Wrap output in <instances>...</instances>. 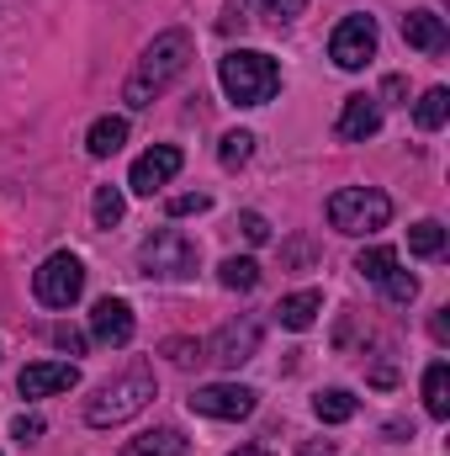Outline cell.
Masks as SVG:
<instances>
[{"label": "cell", "instance_id": "35", "mask_svg": "<svg viewBox=\"0 0 450 456\" xmlns=\"http://www.w3.org/2000/svg\"><path fill=\"white\" fill-rule=\"evenodd\" d=\"M430 335H435V340H440V345L450 340V319H446V308H440V314L430 319Z\"/></svg>", "mask_w": 450, "mask_h": 456}, {"label": "cell", "instance_id": "26", "mask_svg": "<svg viewBox=\"0 0 450 456\" xmlns=\"http://www.w3.org/2000/svg\"><path fill=\"white\" fill-rule=\"evenodd\" d=\"M376 287L387 292V303H414V297H419V276H408V271H398V265H392Z\"/></svg>", "mask_w": 450, "mask_h": 456}, {"label": "cell", "instance_id": "34", "mask_svg": "<svg viewBox=\"0 0 450 456\" xmlns=\"http://www.w3.org/2000/svg\"><path fill=\"white\" fill-rule=\"evenodd\" d=\"M297 456H339V446H334V441H308Z\"/></svg>", "mask_w": 450, "mask_h": 456}, {"label": "cell", "instance_id": "23", "mask_svg": "<svg viewBox=\"0 0 450 456\" xmlns=\"http://www.w3.org/2000/svg\"><path fill=\"white\" fill-rule=\"evenodd\" d=\"M392 265H398V249H392V244H371V249L355 255V271H360L366 281H382Z\"/></svg>", "mask_w": 450, "mask_h": 456}, {"label": "cell", "instance_id": "12", "mask_svg": "<svg viewBox=\"0 0 450 456\" xmlns=\"http://www.w3.org/2000/svg\"><path fill=\"white\" fill-rule=\"evenodd\" d=\"M334 133L344 138V143H366V138H376V133H382V102H376V96H344Z\"/></svg>", "mask_w": 450, "mask_h": 456}, {"label": "cell", "instance_id": "7", "mask_svg": "<svg viewBox=\"0 0 450 456\" xmlns=\"http://www.w3.org/2000/svg\"><path fill=\"white\" fill-rule=\"evenodd\" d=\"M376 43L382 37H376V21L371 16H344L334 27V37H329V59H334L339 69L355 75V69H366L376 59Z\"/></svg>", "mask_w": 450, "mask_h": 456}, {"label": "cell", "instance_id": "21", "mask_svg": "<svg viewBox=\"0 0 450 456\" xmlns=\"http://www.w3.org/2000/svg\"><path fill=\"white\" fill-rule=\"evenodd\" d=\"M218 281H223L228 292H254L260 287V265L249 255H228L223 265H218Z\"/></svg>", "mask_w": 450, "mask_h": 456}, {"label": "cell", "instance_id": "5", "mask_svg": "<svg viewBox=\"0 0 450 456\" xmlns=\"http://www.w3.org/2000/svg\"><path fill=\"white\" fill-rule=\"evenodd\" d=\"M387 218H392V197L376 191V186H344V191L329 197V224H334L339 233L366 239V233L387 228Z\"/></svg>", "mask_w": 450, "mask_h": 456}, {"label": "cell", "instance_id": "11", "mask_svg": "<svg viewBox=\"0 0 450 456\" xmlns=\"http://www.w3.org/2000/svg\"><path fill=\"white\" fill-rule=\"evenodd\" d=\"M80 382V366L75 361H32L21 377H16V387H21V398H48V393H69Z\"/></svg>", "mask_w": 450, "mask_h": 456}, {"label": "cell", "instance_id": "2", "mask_svg": "<svg viewBox=\"0 0 450 456\" xmlns=\"http://www.w3.org/2000/svg\"><path fill=\"white\" fill-rule=\"evenodd\" d=\"M154 393H159L154 366H149V361H133L122 377H112V382H101V387H96V398L85 403V425H91V430L127 425L133 414H143V409L154 403Z\"/></svg>", "mask_w": 450, "mask_h": 456}, {"label": "cell", "instance_id": "19", "mask_svg": "<svg viewBox=\"0 0 450 456\" xmlns=\"http://www.w3.org/2000/svg\"><path fill=\"white\" fill-rule=\"evenodd\" d=\"M450 117V91L446 86H430L424 96H419V107H414V122L424 127V133H440Z\"/></svg>", "mask_w": 450, "mask_h": 456}, {"label": "cell", "instance_id": "24", "mask_svg": "<svg viewBox=\"0 0 450 456\" xmlns=\"http://www.w3.org/2000/svg\"><path fill=\"white\" fill-rule=\"evenodd\" d=\"M249 154H254V133H223V143H218V165L223 170H238V165H249Z\"/></svg>", "mask_w": 450, "mask_h": 456}, {"label": "cell", "instance_id": "1", "mask_svg": "<svg viewBox=\"0 0 450 456\" xmlns=\"http://www.w3.org/2000/svg\"><path fill=\"white\" fill-rule=\"evenodd\" d=\"M191 32H181V27H170V32H159L149 48H143V59H138V69L127 75V86H122V102L133 107V112H143V107H154L186 69H191Z\"/></svg>", "mask_w": 450, "mask_h": 456}, {"label": "cell", "instance_id": "10", "mask_svg": "<svg viewBox=\"0 0 450 456\" xmlns=\"http://www.w3.org/2000/svg\"><path fill=\"white\" fill-rule=\"evenodd\" d=\"M260 335H265L260 319H233V324H223V330L207 340V361H218V366H244V361H254Z\"/></svg>", "mask_w": 450, "mask_h": 456}, {"label": "cell", "instance_id": "3", "mask_svg": "<svg viewBox=\"0 0 450 456\" xmlns=\"http://www.w3.org/2000/svg\"><path fill=\"white\" fill-rule=\"evenodd\" d=\"M218 80H223V96L233 107H265L281 91V64L260 48H233L218 64Z\"/></svg>", "mask_w": 450, "mask_h": 456}, {"label": "cell", "instance_id": "20", "mask_svg": "<svg viewBox=\"0 0 450 456\" xmlns=\"http://www.w3.org/2000/svg\"><path fill=\"white\" fill-rule=\"evenodd\" d=\"M355 409H360V398L344 393V387H329V393L313 398V414H318L324 425H344V419H355Z\"/></svg>", "mask_w": 450, "mask_h": 456}, {"label": "cell", "instance_id": "30", "mask_svg": "<svg viewBox=\"0 0 450 456\" xmlns=\"http://www.w3.org/2000/svg\"><path fill=\"white\" fill-rule=\"evenodd\" d=\"M48 340L59 345V350H69V355H85V345H91L75 324H53V330H48Z\"/></svg>", "mask_w": 450, "mask_h": 456}, {"label": "cell", "instance_id": "27", "mask_svg": "<svg viewBox=\"0 0 450 456\" xmlns=\"http://www.w3.org/2000/svg\"><path fill=\"white\" fill-rule=\"evenodd\" d=\"M302 11H308V0H260V16H265L276 32H281V27H292Z\"/></svg>", "mask_w": 450, "mask_h": 456}, {"label": "cell", "instance_id": "18", "mask_svg": "<svg viewBox=\"0 0 450 456\" xmlns=\"http://www.w3.org/2000/svg\"><path fill=\"white\" fill-rule=\"evenodd\" d=\"M424 409H430V419H450V366L446 361L424 366Z\"/></svg>", "mask_w": 450, "mask_h": 456}, {"label": "cell", "instance_id": "25", "mask_svg": "<svg viewBox=\"0 0 450 456\" xmlns=\"http://www.w3.org/2000/svg\"><path fill=\"white\" fill-rule=\"evenodd\" d=\"M91 213H96V228H117V224H122V213H127V202H122V191H117V186H96Z\"/></svg>", "mask_w": 450, "mask_h": 456}, {"label": "cell", "instance_id": "33", "mask_svg": "<svg viewBox=\"0 0 450 456\" xmlns=\"http://www.w3.org/2000/svg\"><path fill=\"white\" fill-rule=\"evenodd\" d=\"M165 355H170V361H181V366H191V361H202V350H197L191 340H170V345H165Z\"/></svg>", "mask_w": 450, "mask_h": 456}, {"label": "cell", "instance_id": "9", "mask_svg": "<svg viewBox=\"0 0 450 456\" xmlns=\"http://www.w3.org/2000/svg\"><path fill=\"white\" fill-rule=\"evenodd\" d=\"M191 409L207 419H249L254 414V387L244 382H207L191 393Z\"/></svg>", "mask_w": 450, "mask_h": 456}, {"label": "cell", "instance_id": "15", "mask_svg": "<svg viewBox=\"0 0 450 456\" xmlns=\"http://www.w3.org/2000/svg\"><path fill=\"white\" fill-rule=\"evenodd\" d=\"M318 314H324V292H318V287L292 292V297H281V303H276V324H281V330H297V335H302V330H313V319H318Z\"/></svg>", "mask_w": 450, "mask_h": 456}, {"label": "cell", "instance_id": "4", "mask_svg": "<svg viewBox=\"0 0 450 456\" xmlns=\"http://www.w3.org/2000/svg\"><path fill=\"white\" fill-rule=\"evenodd\" d=\"M197 260H202V249L181 228H154L138 244V271L154 281H186V276H197Z\"/></svg>", "mask_w": 450, "mask_h": 456}, {"label": "cell", "instance_id": "28", "mask_svg": "<svg viewBox=\"0 0 450 456\" xmlns=\"http://www.w3.org/2000/svg\"><path fill=\"white\" fill-rule=\"evenodd\" d=\"M207 208H213L207 191H186V197H170V202H165L170 218H191V213H207Z\"/></svg>", "mask_w": 450, "mask_h": 456}, {"label": "cell", "instance_id": "31", "mask_svg": "<svg viewBox=\"0 0 450 456\" xmlns=\"http://www.w3.org/2000/svg\"><path fill=\"white\" fill-rule=\"evenodd\" d=\"M238 233H244L249 244H265V239H270V224H265L260 213H238Z\"/></svg>", "mask_w": 450, "mask_h": 456}, {"label": "cell", "instance_id": "13", "mask_svg": "<svg viewBox=\"0 0 450 456\" xmlns=\"http://www.w3.org/2000/svg\"><path fill=\"white\" fill-rule=\"evenodd\" d=\"M91 340L117 345V350L133 340V308H127L122 297H101V303L91 308Z\"/></svg>", "mask_w": 450, "mask_h": 456}, {"label": "cell", "instance_id": "36", "mask_svg": "<svg viewBox=\"0 0 450 456\" xmlns=\"http://www.w3.org/2000/svg\"><path fill=\"white\" fill-rule=\"evenodd\" d=\"M403 91H408V86H403V75H387V86H382V96H392V102H398Z\"/></svg>", "mask_w": 450, "mask_h": 456}, {"label": "cell", "instance_id": "8", "mask_svg": "<svg viewBox=\"0 0 450 456\" xmlns=\"http://www.w3.org/2000/svg\"><path fill=\"white\" fill-rule=\"evenodd\" d=\"M181 165H186V154H181L175 143H154L149 154H138V159H133V170H127V191L154 197L159 186H170V181L181 175Z\"/></svg>", "mask_w": 450, "mask_h": 456}, {"label": "cell", "instance_id": "6", "mask_svg": "<svg viewBox=\"0 0 450 456\" xmlns=\"http://www.w3.org/2000/svg\"><path fill=\"white\" fill-rule=\"evenodd\" d=\"M32 292H37L43 308H69V303L85 292V265H80V255H69V249L48 255V260L32 271Z\"/></svg>", "mask_w": 450, "mask_h": 456}, {"label": "cell", "instance_id": "17", "mask_svg": "<svg viewBox=\"0 0 450 456\" xmlns=\"http://www.w3.org/2000/svg\"><path fill=\"white\" fill-rule=\"evenodd\" d=\"M122 143H127V117H96V122H91V133H85L91 159H112Z\"/></svg>", "mask_w": 450, "mask_h": 456}, {"label": "cell", "instance_id": "37", "mask_svg": "<svg viewBox=\"0 0 450 456\" xmlns=\"http://www.w3.org/2000/svg\"><path fill=\"white\" fill-rule=\"evenodd\" d=\"M228 456H265V446H238V452H228Z\"/></svg>", "mask_w": 450, "mask_h": 456}, {"label": "cell", "instance_id": "32", "mask_svg": "<svg viewBox=\"0 0 450 456\" xmlns=\"http://www.w3.org/2000/svg\"><path fill=\"white\" fill-rule=\"evenodd\" d=\"M11 436H16V441L27 446V441H37V436H43V419H37V414H21V419L11 425Z\"/></svg>", "mask_w": 450, "mask_h": 456}, {"label": "cell", "instance_id": "22", "mask_svg": "<svg viewBox=\"0 0 450 456\" xmlns=\"http://www.w3.org/2000/svg\"><path fill=\"white\" fill-rule=\"evenodd\" d=\"M408 249H414L419 260H435V255H446V224H435V218L414 224V228H408Z\"/></svg>", "mask_w": 450, "mask_h": 456}, {"label": "cell", "instance_id": "14", "mask_svg": "<svg viewBox=\"0 0 450 456\" xmlns=\"http://www.w3.org/2000/svg\"><path fill=\"white\" fill-rule=\"evenodd\" d=\"M403 43L419 48V53H446L450 48L446 16H435V11H408V16H403Z\"/></svg>", "mask_w": 450, "mask_h": 456}, {"label": "cell", "instance_id": "29", "mask_svg": "<svg viewBox=\"0 0 450 456\" xmlns=\"http://www.w3.org/2000/svg\"><path fill=\"white\" fill-rule=\"evenodd\" d=\"M249 27V0H223V16H218V32L233 37V32H244Z\"/></svg>", "mask_w": 450, "mask_h": 456}, {"label": "cell", "instance_id": "16", "mask_svg": "<svg viewBox=\"0 0 450 456\" xmlns=\"http://www.w3.org/2000/svg\"><path fill=\"white\" fill-rule=\"evenodd\" d=\"M122 456H191V441L175 430V425H159V430H143V436H133Z\"/></svg>", "mask_w": 450, "mask_h": 456}]
</instances>
